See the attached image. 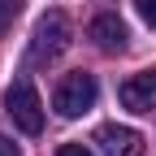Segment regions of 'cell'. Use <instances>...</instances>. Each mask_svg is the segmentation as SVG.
Instances as JSON below:
<instances>
[{
    "instance_id": "obj_1",
    "label": "cell",
    "mask_w": 156,
    "mask_h": 156,
    "mask_svg": "<svg viewBox=\"0 0 156 156\" xmlns=\"http://www.w3.org/2000/svg\"><path fill=\"white\" fill-rule=\"evenodd\" d=\"M74 39V22L61 13V9H48L44 17L35 22V35H30V61H56Z\"/></svg>"
},
{
    "instance_id": "obj_2",
    "label": "cell",
    "mask_w": 156,
    "mask_h": 156,
    "mask_svg": "<svg viewBox=\"0 0 156 156\" xmlns=\"http://www.w3.org/2000/svg\"><path fill=\"white\" fill-rule=\"evenodd\" d=\"M5 113L13 117V126L22 134H39L44 130V100H39V91H35L30 78H17L5 91Z\"/></svg>"
},
{
    "instance_id": "obj_3",
    "label": "cell",
    "mask_w": 156,
    "mask_h": 156,
    "mask_svg": "<svg viewBox=\"0 0 156 156\" xmlns=\"http://www.w3.org/2000/svg\"><path fill=\"white\" fill-rule=\"evenodd\" d=\"M95 95H100V87H95V78L91 74H65L61 83H56V95H52V108L61 113V117H83L95 108Z\"/></svg>"
},
{
    "instance_id": "obj_4",
    "label": "cell",
    "mask_w": 156,
    "mask_h": 156,
    "mask_svg": "<svg viewBox=\"0 0 156 156\" xmlns=\"http://www.w3.org/2000/svg\"><path fill=\"white\" fill-rule=\"evenodd\" d=\"M117 95H122V104H126L130 113H152V108H156V69L130 74Z\"/></svg>"
},
{
    "instance_id": "obj_5",
    "label": "cell",
    "mask_w": 156,
    "mask_h": 156,
    "mask_svg": "<svg viewBox=\"0 0 156 156\" xmlns=\"http://www.w3.org/2000/svg\"><path fill=\"white\" fill-rule=\"evenodd\" d=\"M95 143L104 147V156H143V134L130 126H117V122L95 130Z\"/></svg>"
},
{
    "instance_id": "obj_6",
    "label": "cell",
    "mask_w": 156,
    "mask_h": 156,
    "mask_svg": "<svg viewBox=\"0 0 156 156\" xmlns=\"http://www.w3.org/2000/svg\"><path fill=\"white\" fill-rule=\"evenodd\" d=\"M87 35L95 39L100 52H126V44H130V30H126V22H122L117 13H100V17L87 26Z\"/></svg>"
},
{
    "instance_id": "obj_7",
    "label": "cell",
    "mask_w": 156,
    "mask_h": 156,
    "mask_svg": "<svg viewBox=\"0 0 156 156\" xmlns=\"http://www.w3.org/2000/svg\"><path fill=\"white\" fill-rule=\"evenodd\" d=\"M17 13H22V0H0V35H9Z\"/></svg>"
},
{
    "instance_id": "obj_8",
    "label": "cell",
    "mask_w": 156,
    "mask_h": 156,
    "mask_svg": "<svg viewBox=\"0 0 156 156\" xmlns=\"http://www.w3.org/2000/svg\"><path fill=\"white\" fill-rule=\"evenodd\" d=\"M134 9H139V17L147 26H156V0H134Z\"/></svg>"
},
{
    "instance_id": "obj_9",
    "label": "cell",
    "mask_w": 156,
    "mask_h": 156,
    "mask_svg": "<svg viewBox=\"0 0 156 156\" xmlns=\"http://www.w3.org/2000/svg\"><path fill=\"white\" fill-rule=\"evenodd\" d=\"M56 156H91V152H87V147H83V143H65V147H61V152H56Z\"/></svg>"
},
{
    "instance_id": "obj_10",
    "label": "cell",
    "mask_w": 156,
    "mask_h": 156,
    "mask_svg": "<svg viewBox=\"0 0 156 156\" xmlns=\"http://www.w3.org/2000/svg\"><path fill=\"white\" fill-rule=\"evenodd\" d=\"M0 156H22V152H17L13 139H5V134H0Z\"/></svg>"
}]
</instances>
